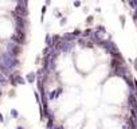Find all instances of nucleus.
I'll return each instance as SVG.
<instances>
[{"label": "nucleus", "mask_w": 137, "mask_h": 129, "mask_svg": "<svg viewBox=\"0 0 137 129\" xmlns=\"http://www.w3.org/2000/svg\"><path fill=\"white\" fill-rule=\"evenodd\" d=\"M8 52L12 55V57L18 58L19 55L22 54V46L19 44H15V43H11V44L8 46Z\"/></svg>", "instance_id": "nucleus-1"}, {"label": "nucleus", "mask_w": 137, "mask_h": 129, "mask_svg": "<svg viewBox=\"0 0 137 129\" xmlns=\"http://www.w3.org/2000/svg\"><path fill=\"white\" fill-rule=\"evenodd\" d=\"M11 41L12 43H15V44H19V46H23V44H26V35H18V34H14V35H11Z\"/></svg>", "instance_id": "nucleus-2"}, {"label": "nucleus", "mask_w": 137, "mask_h": 129, "mask_svg": "<svg viewBox=\"0 0 137 129\" xmlns=\"http://www.w3.org/2000/svg\"><path fill=\"white\" fill-rule=\"evenodd\" d=\"M62 91H63V89L59 86V87H56L55 90H51V91H48V94H47V98L48 100H55V98H58L59 95L62 94Z\"/></svg>", "instance_id": "nucleus-3"}, {"label": "nucleus", "mask_w": 137, "mask_h": 129, "mask_svg": "<svg viewBox=\"0 0 137 129\" xmlns=\"http://www.w3.org/2000/svg\"><path fill=\"white\" fill-rule=\"evenodd\" d=\"M26 81H27L28 84H34V82H36V74L35 73H28V74L26 75Z\"/></svg>", "instance_id": "nucleus-4"}, {"label": "nucleus", "mask_w": 137, "mask_h": 129, "mask_svg": "<svg viewBox=\"0 0 137 129\" xmlns=\"http://www.w3.org/2000/svg\"><path fill=\"white\" fill-rule=\"evenodd\" d=\"M46 47H50V48H54V44H52V36L50 34H46Z\"/></svg>", "instance_id": "nucleus-5"}, {"label": "nucleus", "mask_w": 137, "mask_h": 129, "mask_svg": "<svg viewBox=\"0 0 137 129\" xmlns=\"http://www.w3.org/2000/svg\"><path fill=\"white\" fill-rule=\"evenodd\" d=\"M54 121H55L54 117L47 118V121H46V128H47V129H52V128L55 127V125H54Z\"/></svg>", "instance_id": "nucleus-6"}, {"label": "nucleus", "mask_w": 137, "mask_h": 129, "mask_svg": "<svg viewBox=\"0 0 137 129\" xmlns=\"http://www.w3.org/2000/svg\"><path fill=\"white\" fill-rule=\"evenodd\" d=\"M16 84H19V85H24L26 84V79L22 77V75H16Z\"/></svg>", "instance_id": "nucleus-7"}, {"label": "nucleus", "mask_w": 137, "mask_h": 129, "mask_svg": "<svg viewBox=\"0 0 137 129\" xmlns=\"http://www.w3.org/2000/svg\"><path fill=\"white\" fill-rule=\"evenodd\" d=\"M71 34H73L74 38H81V36H82V31H81V30H74Z\"/></svg>", "instance_id": "nucleus-8"}, {"label": "nucleus", "mask_w": 137, "mask_h": 129, "mask_svg": "<svg viewBox=\"0 0 137 129\" xmlns=\"http://www.w3.org/2000/svg\"><path fill=\"white\" fill-rule=\"evenodd\" d=\"M7 82H8L7 77H4L3 74H0V85H4V84H7Z\"/></svg>", "instance_id": "nucleus-9"}, {"label": "nucleus", "mask_w": 137, "mask_h": 129, "mask_svg": "<svg viewBox=\"0 0 137 129\" xmlns=\"http://www.w3.org/2000/svg\"><path fill=\"white\" fill-rule=\"evenodd\" d=\"M93 22H94V16H93V15H89L88 18H86V23H88V24H91Z\"/></svg>", "instance_id": "nucleus-10"}, {"label": "nucleus", "mask_w": 137, "mask_h": 129, "mask_svg": "<svg viewBox=\"0 0 137 129\" xmlns=\"http://www.w3.org/2000/svg\"><path fill=\"white\" fill-rule=\"evenodd\" d=\"M11 116H12L14 118H18V117H19L18 110H16V109H11Z\"/></svg>", "instance_id": "nucleus-11"}, {"label": "nucleus", "mask_w": 137, "mask_h": 129, "mask_svg": "<svg viewBox=\"0 0 137 129\" xmlns=\"http://www.w3.org/2000/svg\"><path fill=\"white\" fill-rule=\"evenodd\" d=\"M120 20H121V26H122V27H125V16L120 15Z\"/></svg>", "instance_id": "nucleus-12"}, {"label": "nucleus", "mask_w": 137, "mask_h": 129, "mask_svg": "<svg viewBox=\"0 0 137 129\" xmlns=\"http://www.w3.org/2000/svg\"><path fill=\"white\" fill-rule=\"evenodd\" d=\"M46 9H47V7H46V5H43V7H42V22H43V19H45V14H46Z\"/></svg>", "instance_id": "nucleus-13"}, {"label": "nucleus", "mask_w": 137, "mask_h": 129, "mask_svg": "<svg viewBox=\"0 0 137 129\" xmlns=\"http://www.w3.org/2000/svg\"><path fill=\"white\" fill-rule=\"evenodd\" d=\"M81 4H82L81 1H74V7H79Z\"/></svg>", "instance_id": "nucleus-14"}, {"label": "nucleus", "mask_w": 137, "mask_h": 129, "mask_svg": "<svg viewBox=\"0 0 137 129\" xmlns=\"http://www.w3.org/2000/svg\"><path fill=\"white\" fill-rule=\"evenodd\" d=\"M55 16L56 18H62V12H55Z\"/></svg>", "instance_id": "nucleus-15"}, {"label": "nucleus", "mask_w": 137, "mask_h": 129, "mask_svg": "<svg viewBox=\"0 0 137 129\" xmlns=\"http://www.w3.org/2000/svg\"><path fill=\"white\" fill-rule=\"evenodd\" d=\"M65 23H66V18H62V19H61V26H63Z\"/></svg>", "instance_id": "nucleus-16"}, {"label": "nucleus", "mask_w": 137, "mask_h": 129, "mask_svg": "<svg viewBox=\"0 0 137 129\" xmlns=\"http://www.w3.org/2000/svg\"><path fill=\"white\" fill-rule=\"evenodd\" d=\"M52 129H63V127H62V125H55Z\"/></svg>", "instance_id": "nucleus-17"}, {"label": "nucleus", "mask_w": 137, "mask_h": 129, "mask_svg": "<svg viewBox=\"0 0 137 129\" xmlns=\"http://www.w3.org/2000/svg\"><path fill=\"white\" fill-rule=\"evenodd\" d=\"M0 122H4V117H3L1 113H0Z\"/></svg>", "instance_id": "nucleus-18"}, {"label": "nucleus", "mask_w": 137, "mask_h": 129, "mask_svg": "<svg viewBox=\"0 0 137 129\" xmlns=\"http://www.w3.org/2000/svg\"><path fill=\"white\" fill-rule=\"evenodd\" d=\"M135 69H136V71H137V58L135 59Z\"/></svg>", "instance_id": "nucleus-19"}, {"label": "nucleus", "mask_w": 137, "mask_h": 129, "mask_svg": "<svg viewBox=\"0 0 137 129\" xmlns=\"http://www.w3.org/2000/svg\"><path fill=\"white\" fill-rule=\"evenodd\" d=\"M50 4H51V1H50V0H47V1H46V4H45V5H46V7H47V5H50Z\"/></svg>", "instance_id": "nucleus-20"}, {"label": "nucleus", "mask_w": 137, "mask_h": 129, "mask_svg": "<svg viewBox=\"0 0 137 129\" xmlns=\"http://www.w3.org/2000/svg\"><path fill=\"white\" fill-rule=\"evenodd\" d=\"M16 129H24L23 127H16Z\"/></svg>", "instance_id": "nucleus-21"}, {"label": "nucleus", "mask_w": 137, "mask_h": 129, "mask_svg": "<svg viewBox=\"0 0 137 129\" xmlns=\"http://www.w3.org/2000/svg\"><path fill=\"white\" fill-rule=\"evenodd\" d=\"M0 74H1V73H0Z\"/></svg>", "instance_id": "nucleus-22"}]
</instances>
